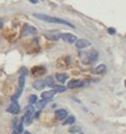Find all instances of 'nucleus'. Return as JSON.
<instances>
[{"label": "nucleus", "instance_id": "obj_1", "mask_svg": "<svg viewBox=\"0 0 126 134\" xmlns=\"http://www.w3.org/2000/svg\"><path fill=\"white\" fill-rule=\"evenodd\" d=\"M35 18L42 20V21H45V22H49V23H57V24H64V25H67V26H70L72 28H74L75 26L73 24H71L69 21H66L64 19H60V18H56V17H52V16H48V15H44V14H34L33 15Z\"/></svg>", "mask_w": 126, "mask_h": 134}, {"label": "nucleus", "instance_id": "obj_2", "mask_svg": "<svg viewBox=\"0 0 126 134\" xmlns=\"http://www.w3.org/2000/svg\"><path fill=\"white\" fill-rule=\"evenodd\" d=\"M32 114H33V107L31 105H29L27 108H26V112H25V115H24V120L26 121L27 125H29L32 120Z\"/></svg>", "mask_w": 126, "mask_h": 134}, {"label": "nucleus", "instance_id": "obj_3", "mask_svg": "<svg viewBox=\"0 0 126 134\" xmlns=\"http://www.w3.org/2000/svg\"><path fill=\"white\" fill-rule=\"evenodd\" d=\"M6 111L11 114H18L20 112V106L17 102H11V104L6 108Z\"/></svg>", "mask_w": 126, "mask_h": 134}, {"label": "nucleus", "instance_id": "obj_4", "mask_svg": "<svg viewBox=\"0 0 126 134\" xmlns=\"http://www.w3.org/2000/svg\"><path fill=\"white\" fill-rule=\"evenodd\" d=\"M65 42H67V43H70V44H73L74 42L76 43V41H77V38H76V36H74V35H71V34H68V32H66V34H61V37H60Z\"/></svg>", "mask_w": 126, "mask_h": 134}, {"label": "nucleus", "instance_id": "obj_5", "mask_svg": "<svg viewBox=\"0 0 126 134\" xmlns=\"http://www.w3.org/2000/svg\"><path fill=\"white\" fill-rule=\"evenodd\" d=\"M45 37L49 40H52V41H57L60 37H61V34L59 31H47L45 34Z\"/></svg>", "mask_w": 126, "mask_h": 134}, {"label": "nucleus", "instance_id": "obj_6", "mask_svg": "<svg viewBox=\"0 0 126 134\" xmlns=\"http://www.w3.org/2000/svg\"><path fill=\"white\" fill-rule=\"evenodd\" d=\"M75 45H76L77 48L83 49V48L89 47V46L91 45V43H90V41H87V40H85V39H80V40H77V41H76Z\"/></svg>", "mask_w": 126, "mask_h": 134}, {"label": "nucleus", "instance_id": "obj_7", "mask_svg": "<svg viewBox=\"0 0 126 134\" xmlns=\"http://www.w3.org/2000/svg\"><path fill=\"white\" fill-rule=\"evenodd\" d=\"M36 32H37V30H36V28H34L33 26H30V25H28V24H26V25L24 26V29H23V36L34 35V34H36Z\"/></svg>", "mask_w": 126, "mask_h": 134}, {"label": "nucleus", "instance_id": "obj_8", "mask_svg": "<svg viewBox=\"0 0 126 134\" xmlns=\"http://www.w3.org/2000/svg\"><path fill=\"white\" fill-rule=\"evenodd\" d=\"M81 86H83V82L80 81V80H71V81L68 83V88H72V89H74V88H79V87H81Z\"/></svg>", "mask_w": 126, "mask_h": 134}, {"label": "nucleus", "instance_id": "obj_9", "mask_svg": "<svg viewBox=\"0 0 126 134\" xmlns=\"http://www.w3.org/2000/svg\"><path fill=\"white\" fill-rule=\"evenodd\" d=\"M67 115H68V112L65 109H58V110L55 111V117L58 120H61L64 118H67Z\"/></svg>", "mask_w": 126, "mask_h": 134}, {"label": "nucleus", "instance_id": "obj_10", "mask_svg": "<svg viewBox=\"0 0 126 134\" xmlns=\"http://www.w3.org/2000/svg\"><path fill=\"white\" fill-rule=\"evenodd\" d=\"M56 92L54 91V90H49V91H44L42 94H41V96H42V98L44 99V100H48V99H51L53 96H54V94H55Z\"/></svg>", "mask_w": 126, "mask_h": 134}, {"label": "nucleus", "instance_id": "obj_11", "mask_svg": "<svg viewBox=\"0 0 126 134\" xmlns=\"http://www.w3.org/2000/svg\"><path fill=\"white\" fill-rule=\"evenodd\" d=\"M45 71H46V69H45L44 67H42V66H36V67H33V68L31 69V72H32L33 75H41V74H43Z\"/></svg>", "mask_w": 126, "mask_h": 134}, {"label": "nucleus", "instance_id": "obj_12", "mask_svg": "<svg viewBox=\"0 0 126 134\" xmlns=\"http://www.w3.org/2000/svg\"><path fill=\"white\" fill-rule=\"evenodd\" d=\"M32 86H33V88H34V89H36V90H42V89L46 86V84H45V82H44V81L37 80V81H34V82H33Z\"/></svg>", "mask_w": 126, "mask_h": 134}, {"label": "nucleus", "instance_id": "obj_13", "mask_svg": "<svg viewBox=\"0 0 126 134\" xmlns=\"http://www.w3.org/2000/svg\"><path fill=\"white\" fill-rule=\"evenodd\" d=\"M97 59H98V52L96 50H91V52L89 53V61H87V63H94Z\"/></svg>", "mask_w": 126, "mask_h": 134}, {"label": "nucleus", "instance_id": "obj_14", "mask_svg": "<svg viewBox=\"0 0 126 134\" xmlns=\"http://www.w3.org/2000/svg\"><path fill=\"white\" fill-rule=\"evenodd\" d=\"M105 69H106L105 65H104V64H100L99 66H97V67L94 69V72H96V73H102V72L105 71Z\"/></svg>", "mask_w": 126, "mask_h": 134}, {"label": "nucleus", "instance_id": "obj_15", "mask_svg": "<svg viewBox=\"0 0 126 134\" xmlns=\"http://www.w3.org/2000/svg\"><path fill=\"white\" fill-rule=\"evenodd\" d=\"M56 79H57V81H59L60 83H64V82H66V80L68 79V74H65V73H57V74H56Z\"/></svg>", "mask_w": 126, "mask_h": 134}, {"label": "nucleus", "instance_id": "obj_16", "mask_svg": "<svg viewBox=\"0 0 126 134\" xmlns=\"http://www.w3.org/2000/svg\"><path fill=\"white\" fill-rule=\"evenodd\" d=\"M53 90L55 91V92H65L66 90H67V87H65V86H60V85H54L53 86Z\"/></svg>", "mask_w": 126, "mask_h": 134}, {"label": "nucleus", "instance_id": "obj_17", "mask_svg": "<svg viewBox=\"0 0 126 134\" xmlns=\"http://www.w3.org/2000/svg\"><path fill=\"white\" fill-rule=\"evenodd\" d=\"M80 131H81V128L78 127V126H72V127L69 129V132L72 133V134H74V133H79Z\"/></svg>", "mask_w": 126, "mask_h": 134}, {"label": "nucleus", "instance_id": "obj_18", "mask_svg": "<svg viewBox=\"0 0 126 134\" xmlns=\"http://www.w3.org/2000/svg\"><path fill=\"white\" fill-rule=\"evenodd\" d=\"M44 82H45V84H46L47 86H50V87H53V86H54L53 77H52V76H47V77H46V80H45Z\"/></svg>", "mask_w": 126, "mask_h": 134}, {"label": "nucleus", "instance_id": "obj_19", "mask_svg": "<svg viewBox=\"0 0 126 134\" xmlns=\"http://www.w3.org/2000/svg\"><path fill=\"white\" fill-rule=\"evenodd\" d=\"M74 121H75L74 116H68L66 118V120L64 121V125H72V124H74Z\"/></svg>", "mask_w": 126, "mask_h": 134}, {"label": "nucleus", "instance_id": "obj_20", "mask_svg": "<svg viewBox=\"0 0 126 134\" xmlns=\"http://www.w3.org/2000/svg\"><path fill=\"white\" fill-rule=\"evenodd\" d=\"M23 124H24V116L21 118V120L19 122V126H18V129H17L18 133H22L23 132Z\"/></svg>", "mask_w": 126, "mask_h": 134}, {"label": "nucleus", "instance_id": "obj_21", "mask_svg": "<svg viewBox=\"0 0 126 134\" xmlns=\"http://www.w3.org/2000/svg\"><path fill=\"white\" fill-rule=\"evenodd\" d=\"M36 99H37V96H36L35 94L30 95V96H29V104L32 106L33 104H35V103H36Z\"/></svg>", "mask_w": 126, "mask_h": 134}, {"label": "nucleus", "instance_id": "obj_22", "mask_svg": "<svg viewBox=\"0 0 126 134\" xmlns=\"http://www.w3.org/2000/svg\"><path fill=\"white\" fill-rule=\"evenodd\" d=\"M46 103H47V100H44V99H41V100H39V102L36 103V105H37V108H40V109L44 108V107L46 106Z\"/></svg>", "mask_w": 126, "mask_h": 134}, {"label": "nucleus", "instance_id": "obj_23", "mask_svg": "<svg viewBox=\"0 0 126 134\" xmlns=\"http://www.w3.org/2000/svg\"><path fill=\"white\" fill-rule=\"evenodd\" d=\"M107 32H108L109 35H115V34H116V29L112 28V27H109V28H107Z\"/></svg>", "mask_w": 126, "mask_h": 134}, {"label": "nucleus", "instance_id": "obj_24", "mask_svg": "<svg viewBox=\"0 0 126 134\" xmlns=\"http://www.w3.org/2000/svg\"><path fill=\"white\" fill-rule=\"evenodd\" d=\"M3 26V20L2 19H0V28Z\"/></svg>", "mask_w": 126, "mask_h": 134}, {"label": "nucleus", "instance_id": "obj_25", "mask_svg": "<svg viewBox=\"0 0 126 134\" xmlns=\"http://www.w3.org/2000/svg\"><path fill=\"white\" fill-rule=\"evenodd\" d=\"M39 115H40V112H36V113H35V117L37 118V117H39Z\"/></svg>", "mask_w": 126, "mask_h": 134}, {"label": "nucleus", "instance_id": "obj_26", "mask_svg": "<svg viewBox=\"0 0 126 134\" xmlns=\"http://www.w3.org/2000/svg\"><path fill=\"white\" fill-rule=\"evenodd\" d=\"M12 134H19V133H18V131H17L16 129H15V130H14V133H12Z\"/></svg>", "mask_w": 126, "mask_h": 134}, {"label": "nucleus", "instance_id": "obj_27", "mask_svg": "<svg viewBox=\"0 0 126 134\" xmlns=\"http://www.w3.org/2000/svg\"><path fill=\"white\" fill-rule=\"evenodd\" d=\"M30 3H33V4H35V3H37V1H30Z\"/></svg>", "mask_w": 126, "mask_h": 134}, {"label": "nucleus", "instance_id": "obj_28", "mask_svg": "<svg viewBox=\"0 0 126 134\" xmlns=\"http://www.w3.org/2000/svg\"><path fill=\"white\" fill-rule=\"evenodd\" d=\"M24 134H31V133H30V132H28V131H25V132H24Z\"/></svg>", "mask_w": 126, "mask_h": 134}, {"label": "nucleus", "instance_id": "obj_29", "mask_svg": "<svg viewBox=\"0 0 126 134\" xmlns=\"http://www.w3.org/2000/svg\"><path fill=\"white\" fill-rule=\"evenodd\" d=\"M125 87H126V80H125Z\"/></svg>", "mask_w": 126, "mask_h": 134}]
</instances>
